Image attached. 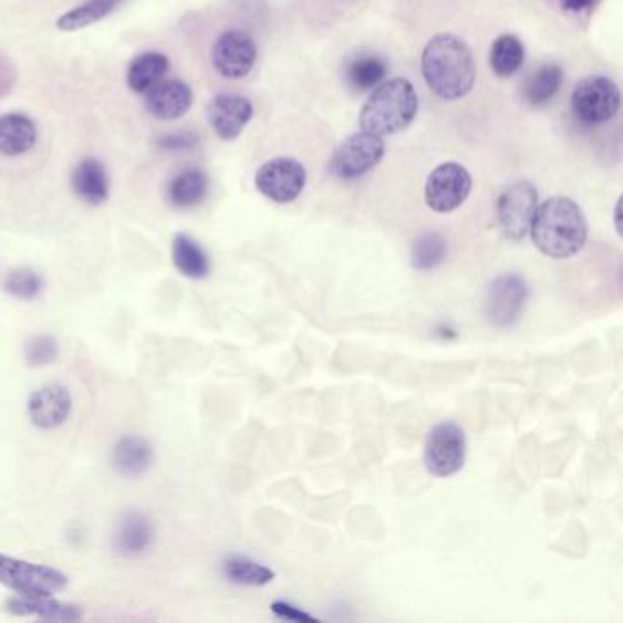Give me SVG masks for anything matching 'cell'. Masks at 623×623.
Masks as SVG:
<instances>
[{"label":"cell","mask_w":623,"mask_h":623,"mask_svg":"<svg viewBox=\"0 0 623 623\" xmlns=\"http://www.w3.org/2000/svg\"><path fill=\"white\" fill-rule=\"evenodd\" d=\"M420 70L428 89L445 101H459L470 94L476 84V61L467 42L439 33L429 39L423 55Z\"/></svg>","instance_id":"1"},{"label":"cell","mask_w":623,"mask_h":623,"mask_svg":"<svg viewBox=\"0 0 623 623\" xmlns=\"http://www.w3.org/2000/svg\"><path fill=\"white\" fill-rule=\"evenodd\" d=\"M529 235L546 257L565 260L585 247L589 226L574 199L555 196L538 205Z\"/></svg>","instance_id":"2"},{"label":"cell","mask_w":623,"mask_h":623,"mask_svg":"<svg viewBox=\"0 0 623 623\" xmlns=\"http://www.w3.org/2000/svg\"><path fill=\"white\" fill-rule=\"evenodd\" d=\"M419 111V97L412 81L406 77L390 79L372 90L362 106L359 125L373 136H393L406 131Z\"/></svg>","instance_id":"3"},{"label":"cell","mask_w":623,"mask_h":623,"mask_svg":"<svg viewBox=\"0 0 623 623\" xmlns=\"http://www.w3.org/2000/svg\"><path fill=\"white\" fill-rule=\"evenodd\" d=\"M69 583L70 578L59 569L0 552V585L19 596H55Z\"/></svg>","instance_id":"4"},{"label":"cell","mask_w":623,"mask_h":623,"mask_svg":"<svg viewBox=\"0 0 623 623\" xmlns=\"http://www.w3.org/2000/svg\"><path fill=\"white\" fill-rule=\"evenodd\" d=\"M571 106L574 116L585 125H603L622 106L619 84L605 75H589L572 90Z\"/></svg>","instance_id":"5"},{"label":"cell","mask_w":623,"mask_h":623,"mask_svg":"<svg viewBox=\"0 0 623 623\" xmlns=\"http://www.w3.org/2000/svg\"><path fill=\"white\" fill-rule=\"evenodd\" d=\"M386 153L383 137L356 132L335 148L330 159V173L339 179H356L377 167Z\"/></svg>","instance_id":"6"},{"label":"cell","mask_w":623,"mask_h":623,"mask_svg":"<svg viewBox=\"0 0 623 623\" xmlns=\"http://www.w3.org/2000/svg\"><path fill=\"white\" fill-rule=\"evenodd\" d=\"M467 461V435L461 426L446 420L429 432L425 445V467L435 477H451Z\"/></svg>","instance_id":"7"},{"label":"cell","mask_w":623,"mask_h":623,"mask_svg":"<svg viewBox=\"0 0 623 623\" xmlns=\"http://www.w3.org/2000/svg\"><path fill=\"white\" fill-rule=\"evenodd\" d=\"M305 184L308 170L294 157H273L255 176L258 193L274 204H291L304 193Z\"/></svg>","instance_id":"8"},{"label":"cell","mask_w":623,"mask_h":623,"mask_svg":"<svg viewBox=\"0 0 623 623\" xmlns=\"http://www.w3.org/2000/svg\"><path fill=\"white\" fill-rule=\"evenodd\" d=\"M471 193V176L456 162L440 163L429 173L425 185V201L429 209L448 215L459 209Z\"/></svg>","instance_id":"9"},{"label":"cell","mask_w":623,"mask_h":623,"mask_svg":"<svg viewBox=\"0 0 623 623\" xmlns=\"http://www.w3.org/2000/svg\"><path fill=\"white\" fill-rule=\"evenodd\" d=\"M538 205V190L527 179L507 187L498 199V220L505 236L510 240H523L529 235Z\"/></svg>","instance_id":"10"},{"label":"cell","mask_w":623,"mask_h":623,"mask_svg":"<svg viewBox=\"0 0 623 623\" xmlns=\"http://www.w3.org/2000/svg\"><path fill=\"white\" fill-rule=\"evenodd\" d=\"M257 58V42L249 33L241 30H227L220 33L210 53L216 72L231 81H240L251 74Z\"/></svg>","instance_id":"11"},{"label":"cell","mask_w":623,"mask_h":623,"mask_svg":"<svg viewBox=\"0 0 623 623\" xmlns=\"http://www.w3.org/2000/svg\"><path fill=\"white\" fill-rule=\"evenodd\" d=\"M529 300V285L518 274L496 278L487 291L485 310L494 324L508 328L516 324Z\"/></svg>","instance_id":"12"},{"label":"cell","mask_w":623,"mask_h":623,"mask_svg":"<svg viewBox=\"0 0 623 623\" xmlns=\"http://www.w3.org/2000/svg\"><path fill=\"white\" fill-rule=\"evenodd\" d=\"M255 106L243 95L218 94L207 105V120L221 142H235L251 123Z\"/></svg>","instance_id":"13"},{"label":"cell","mask_w":623,"mask_h":623,"mask_svg":"<svg viewBox=\"0 0 623 623\" xmlns=\"http://www.w3.org/2000/svg\"><path fill=\"white\" fill-rule=\"evenodd\" d=\"M72 414V393L63 384H46L28 398V415L39 429L63 426Z\"/></svg>","instance_id":"14"},{"label":"cell","mask_w":623,"mask_h":623,"mask_svg":"<svg viewBox=\"0 0 623 623\" xmlns=\"http://www.w3.org/2000/svg\"><path fill=\"white\" fill-rule=\"evenodd\" d=\"M195 94L189 84L179 79H168L147 92L145 106L150 116L159 121H176L193 108Z\"/></svg>","instance_id":"15"},{"label":"cell","mask_w":623,"mask_h":623,"mask_svg":"<svg viewBox=\"0 0 623 623\" xmlns=\"http://www.w3.org/2000/svg\"><path fill=\"white\" fill-rule=\"evenodd\" d=\"M6 613L19 619H38L46 622H79L83 620V609L74 603L53 600V596H17L10 598L4 605Z\"/></svg>","instance_id":"16"},{"label":"cell","mask_w":623,"mask_h":623,"mask_svg":"<svg viewBox=\"0 0 623 623\" xmlns=\"http://www.w3.org/2000/svg\"><path fill=\"white\" fill-rule=\"evenodd\" d=\"M156 538L153 519L142 512H126L114 532V549L121 555H139L147 552Z\"/></svg>","instance_id":"17"},{"label":"cell","mask_w":623,"mask_h":623,"mask_svg":"<svg viewBox=\"0 0 623 623\" xmlns=\"http://www.w3.org/2000/svg\"><path fill=\"white\" fill-rule=\"evenodd\" d=\"M112 467L125 477H139L153 467L154 448L139 435H126L112 448Z\"/></svg>","instance_id":"18"},{"label":"cell","mask_w":623,"mask_h":623,"mask_svg":"<svg viewBox=\"0 0 623 623\" xmlns=\"http://www.w3.org/2000/svg\"><path fill=\"white\" fill-rule=\"evenodd\" d=\"M72 189L84 204L94 207L105 204L111 195L105 165L95 157H86L83 162H79L72 173Z\"/></svg>","instance_id":"19"},{"label":"cell","mask_w":623,"mask_h":623,"mask_svg":"<svg viewBox=\"0 0 623 623\" xmlns=\"http://www.w3.org/2000/svg\"><path fill=\"white\" fill-rule=\"evenodd\" d=\"M38 143V126L24 114L0 116V156L17 157L30 153Z\"/></svg>","instance_id":"20"},{"label":"cell","mask_w":623,"mask_h":623,"mask_svg":"<svg viewBox=\"0 0 623 623\" xmlns=\"http://www.w3.org/2000/svg\"><path fill=\"white\" fill-rule=\"evenodd\" d=\"M209 193V176L201 168H184L176 174L167 187V198L174 209L187 210L198 207Z\"/></svg>","instance_id":"21"},{"label":"cell","mask_w":623,"mask_h":623,"mask_svg":"<svg viewBox=\"0 0 623 623\" xmlns=\"http://www.w3.org/2000/svg\"><path fill=\"white\" fill-rule=\"evenodd\" d=\"M170 63L162 52H145L137 55L126 70V84L136 94H147L167 75Z\"/></svg>","instance_id":"22"},{"label":"cell","mask_w":623,"mask_h":623,"mask_svg":"<svg viewBox=\"0 0 623 623\" xmlns=\"http://www.w3.org/2000/svg\"><path fill=\"white\" fill-rule=\"evenodd\" d=\"M173 262L178 273L190 280H204L210 273L209 255L195 238L184 232L174 236Z\"/></svg>","instance_id":"23"},{"label":"cell","mask_w":623,"mask_h":623,"mask_svg":"<svg viewBox=\"0 0 623 623\" xmlns=\"http://www.w3.org/2000/svg\"><path fill=\"white\" fill-rule=\"evenodd\" d=\"M125 0H84L83 4L64 11L63 15L55 21V28H58L59 32L64 33L79 32L83 28L92 27L95 22L106 19Z\"/></svg>","instance_id":"24"},{"label":"cell","mask_w":623,"mask_h":623,"mask_svg":"<svg viewBox=\"0 0 623 623\" xmlns=\"http://www.w3.org/2000/svg\"><path fill=\"white\" fill-rule=\"evenodd\" d=\"M563 84V70L558 64H543L525 83L523 95L532 106H546L554 100Z\"/></svg>","instance_id":"25"},{"label":"cell","mask_w":623,"mask_h":623,"mask_svg":"<svg viewBox=\"0 0 623 623\" xmlns=\"http://www.w3.org/2000/svg\"><path fill=\"white\" fill-rule=\"evenodd\" d=\"M388 75V63L378 55H359L346 66V81L356 92L377 89Z\"/></svg>","instance_id":"26"},{"label":"cell","mask_w":623,"mask_h":623,"mask_svg":"<svg viewBox=\"0 0 623 623\" xmlns=\"http://www.w3.org/2000/svg\"><path fill=\"white\" fill-rule=\"evenodd\" d=\"M525 63V44L512 33H503L494 41L490 50V69L499 77H512Z\"/></svg>","instance_id":"27"},{"label":"cell","mask_w":623,"mask_h":623,"mask_svg":"<svg viewBox=\"0 0 623 623\" xmlns=\"http://www.w3.org/2000/svg\"><path fill=\"white\" fill-rule=\"evenodd\" d=\"M224 574L229 582L236 583V585L262 586L274 580V572L269 567L243 558V555L227 558L224 561Z\"/></svg>","instance_id":"28"},{"label":"cell","mask_w":623,"mask_h":623,"mask_svg":"<svg viewBox=\"0 0 623 623\" xmlns=\"http://www.w3.org/2000/svg\"><path fill=\"white\" fill-rule=\"evenodd\" d=\"M446 251L448 246L439 232L423 235L412 247V266L419 271H432L445 262Z\"/></svg>","instance_id":"29"},{"label":"cell","mask_w":623,"mask_h":623,"mask_svg":"<svg viewBox=\"0 0 623 623\" xmlns=\"http://www.w3.org/2000/svg\"><path fill=\"white\" fill-rule=\"evenodd\" d=\"M2 288L13 299L30 302V300L38 299L39 294L44 291V278L30 268L13 269L6 274Z\"/></svg>","instance_id":"30"},{"label":"cell","mask_w":623,"mask_h":623,"mask_svg":"<svg viewBox=\"0 0 623 623\" xmlns=\"http://www.w3.org/2000/svg\"><path fill=\"white\" fill-rule=\"evenodd\" d=\"M58 356V341L48 333L30 336L24 344V361H27L28 366L44 367L55 362Z\"/></svg>","instance_id":"31"},{"label":"cell","mask_w":623,"mask_h":623,"mask_svg":"<svg viewBox=\"0 0 623 623\" xmlns=\"http://www.w3.org/2000/svg\"><path fill=\"white\" fill-rule=\"evenodd\" d=\"M198 145V136L195 132H174L168 136H163L157 142V147L167 150V153H178V150H189Z\"/></svg>","instance_id":"32"},{"label":"cell","mask_w":623,"mask_h":623,"mask_svg":"<svg viewBox=\"0 0 623 623\" xmlns=\"http://www.w3.org/2000/svg\"><path fill=\"white\" fill-rule=\"evenodd\" d=\"M271 611L277 614L278 619L288 620V622L316 623V619H313L311 614L304 613L302 609L293 608L291 603L274 602Z\"/></svg>","instance_id":"33"},{"label":"cell","mask_w":623,"mask_h":623,"mask_svg":"<svg viewBox=\"0 0 623 623\" xmlns=\"http://www.w3.org/2000/svg\"><path fill=\"white\" fill-rule=\"evenodd\" d=\"M598 0H558L561 10L569 11V13H582L594 6Z\"/></svg>","instance_id":"34"},{"label":"cell","mask_w":623,"mask_h":623,"mask_svg":"<svg viewBox=\"0 0 623 623\" xmlns=\"http://www.w3.org/2000/svg\"><path fill=\"white\" fill-rule=\"evenodd\" d=\"M620 210H622V199H619L616 209H614V224H616V231H619V235H622V226H620Z\"/></svg>","instance_id":"35"}]
</instances>
